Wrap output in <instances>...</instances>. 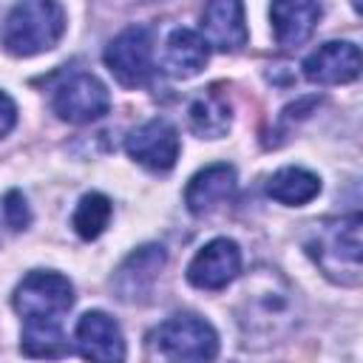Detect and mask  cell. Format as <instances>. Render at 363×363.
Wrapping results in <instances>:
<instances>
[{
  "label": "cell",
  "mask_w": 363,
  "mask_h": 363,
  "mask_svg": "<svg viewBox=\"0 0 363 363\" xmlns=\"http://www.w3.org/2000/svg\"><path fill=\"white\" fill-rule=\"evenodd\" d=\"M238 187L235 179V167L227 162H216L201 167L184 187V204L193 216H207L213 210H218L221 204H227L233 199Z\"/></svg>",
  "instance_id": "obj_13"
},
{
  "label": "cell",
  "mask_w": 363,
  "mask_h": 363,
  "mask_svg": "<svg viewBox=\"0 0 363 363\" xmlns=\"http://www.w3.org/2000/svg\"><path fill=\"white\" fill-rule=\"evenodd\" d=\"M187 119L193 133H199L201 139H221L227 136L230 125H233V111H230V99L218 85L204 88L201 94H196L187 105Z\"/></svg>",
  "instance_id": "obj_17"
},
{
  "label": "cell",
  "mask_w": 363,
  "mask_h": 363,
  "mask_svg": "<svg viewBox=\"0 0 363 363\" xmlns=\"http://www.w3.org/2000/svg\"><path fill=\"white\" fill-rule=\"evenodd\" d=\"M125 150L142 167H147L153 173H167L176 164L179 150H182L179 130L162 116L147 119L125 136Z\"/></svg>",
  "instance_id": "obj_8"
},
{
  "label": "cell",
  "mask_w": 363,
  "mask_h": 363,
  "mask_svg": "<svg viewBox=\"0 0 363 363\" xmlns=\"http://www.w3.org/2000/svg\"><path fill=\"white\" fill-rule=\"evenodd\" d=\"M20 352L43 360H57L68 354V337L62 332V323H23Z\"/></svg>",
  "instance_id": "obj_19"
},
{
  "label": "cell",
  "mask_w": 363,
  "mask_h": 363,
  "mask_svg": "<svg viewBox=\"0 0 363 363\" xmlns=\"http://www.w3.org/2000/svg\"><path fill=\"white\" fill-rule=\"evenodd\" d=\"M318 193H320V179L303 167H281L267 179V196L289 207H301L312 201Z\"/></svg>",
  "instance_id": "obj_18"
},
{
  "label": "cell",
  "mask_w": 363,
  "mask_h": 363,
  "mask_svg": "<svg viewBox=\"0 0 363 363\" xmlns=\"http://www.w3.org/2000/svg\"><path fill=\"white\" fill-rule=\"evenodd\" d=\"M247 23H244V6L233 0H216L207 3L201 11V40L224 54H235L247 45Z\"/></svg>",
  "instance_id": "obj_14"
},
{
  "label": "cell",
  "mask_w": 363,
  "mask_h": 363,
  "mask_svg": "<svg viewBox=\"0 0 363 363\" xmlns=\"http://www.w3.org/2000/svg\"><path fill=\"white\" fill-rule=\"evenodd\" d=\"M3 218L11 230H26L28 221H31V213H28V204H26V196L20 190H9L3 196Z\"/></svg>",
  "instance_id": "obj_21"
},
{
  "label": "cell",
  "mask_w": 363,
  "mask_h": 363,
  "mask_svg": "<svg viewBox=\"0 0 363 363\" xmlns=\"http://www.w3.org/2000/svg\"><path fill=\"white\" fill-rule=\"evenodd\" d=\"M360 74V48L349 40H332L318 45L303 60V77L318 85H343Z\"/></svg>",
  "instance_id": "obj_12"
},
{
  "label": "cell",
  "mask_w": 363,
  "mask_h": 363,
  "mask_svg": "<svg viewBox=\"0 0 363 363\" xmlns=\"http://www.w3.org/2000/svg\"><path fill=\"white\" fill-rule=\"evenodd\" d=\"M320 6L309 3V0H281L269 6V20H272V31H275V43L281 48H298L303 45L318 20H320Z\"/></svg>",
  "instance_id": "obj_15"
},
{
  "label": "cell",
  "mask_w": 363,
  "mask_h": 363,
  "mask_svg": "<svg viewBox=\"0 0 363 363\" xmlns=\"http://www.w3.org/2000/svg\"><path fill=\"white\" fill-rule=\"evenodd\" d=\"M74 346L88 363H125L122 329L108 312L99 309H91L77 320Z\"/></svg>",
  "instance_id": "obj_9"
},
{
  "label": "cell",
  "mask_w": 363,
  "mask_h": 363,
  "mask_svg": "<svg viewBox=\"0 0 363 363\" xmlns=\"http://www.w3.org/2000/svg\"><path fill=\"white\" fill-rule=\"evenodd\" d=\"M298 323V301L289 281L275 269H255L241 292L238 326L247 343H275Z\"/></svg>",
  "instance_id": "obj_1"
},
{
  "label": "cell",
  "mask_w": 363,
  "mask_h": 363,
  "mask_svg": "<svg viewBox=\"0 0 363 363\" xmlns=\"http://www.w3.org/2000/svg\"><path fill=\"white\" fill-rule=\"evenodd\" d=\"M241 272V250L233 238L207 241L187 264V281L199 289H224Z\"/></svg>",
  "instance_id": "obj_10"
},
{
  "label": "cell",
  "mask_w": 363,
  "mask_h": 363,
  "mask_svg": "<svg viewBox=\"0 0 363 363\" xmlns=\"http://www.w3.org/2000/svg\"><path fill=\"white\" fill-rule=\"evenodd\" d=\"M210 60V45L201 40L199 31L190 28H173L170 37L164 40L162 51V71L176 77V79H190L196 77Z\"/></svg>",
  "instance_id": "obj_16"
},
{
  "label": "cell",
  "mask_w": 363,
  "mask_h": 363,
  "mask_svg": "<svg viewBox=\"0 0 363 363\" xmlns=\"http://www.w3.org/2000/svg\"><path fill=\"white\" fill-rule=\"evenodd\" d=\"M74 306V284L51 269L28 272L14 289V309L23 323H62V315Z\"/></svg>",
  "instance_id": "obj_4"
},
{
  "label": "cell",
  "mask_w": 363,
  "mask_h": 363,
  "mask_svg": "<svg viewBox=\"0 0 363 363\" xmlns=\"http://www.w3.org/2000/svg\"><path fill=\"white\" fill-rule=\"evenodd\" d=\"M51 108L60 119L71 125H85L102 119L111 111V94L94 74L77 71L54 88Z\"/></svg>",
  "instance_id": "obj_6"
},
{
  "label": "cell",
  "mask_w": 363,
  "mask_h": 363,
  "mask_svg": "<svg viewBox=\"0 0 363 363\" xmlns=\"http://www.w3.org/2000/svg\"><path fill=\"white\" fill-rule=\"evenodd\" d=\"M65 31V11L51 0L17 3L3 26V45L14 57H34L51 51Z\"/></svg>",
  "instance_id": "obj_3"
},
{
  "label": "cell",
  "mask_w": 363,
  "mask_h": 363,
  "mask_svg": "<svg viewBox=\"0 0 363 363\" xmlns=\"http://www.w3.org/2000/svg\"><path fill=\"white\" fill-rule=\"evenodd\" d=\"M167 255L159 244H145L139 250H133L122 264L119 269L113 272V292L119 301H128V303H136V301H145L147 292L153 289L162 267H164Z\"/></svg>",
  "instance_id": "obj_11"
},
{
  "label": "cell",
  "mask_w": 363,
  "mask_h": 363,
  "mask_svg": "<svg viewBox=\"0 0 363 363\" xmlns=\"http://www.w3.org/2000/svg\"><path fill=\"white\" fill-rule=\"evenodd\" d=\"M360 213L320 218L312 224L303 247L320 272L343 286L360 284Z\"/></svg>",
  "instance_id": "obj_2"
},
{
  "label": "cell",
  "mask_w": 363,
  "mask_h": 363,
  "mask_svg": "<svg viewBox=\"0 0 363 363\" xmlns=\"http://www.w3.org/2000/svg\"><path fill=\"white\" fill-rule=\"evenodd\" d=\"M153 337H156V349L170 363H213L218 354L216 329L210 326V320L193 312L170 315L167 320L159 323Z\"/></svg>",
  "instance_id": "obj_5"
},
{
  "label": "cell",
  "mask_w": 363,
  "mask_h": 363,
  "mask_svg": "<svg viewBox=\"0 0 363 363\" xmlns=\"http://www.w3.org/2000/svg\"><path fill=\"white\" fill-rule=\"evenodd\" d=\"M111 213H113V204H111V199L105 193H85L79 199L77 210H74L71 224H74L79 238L94 241V238H99L105 233V227L111 221Z\"/></svg>",
  "instance_id": "obj_20"
},
{
  "label": "cell",
  "mask_w": 363,
  "mask_h": 363,
  "mask_svg": "<svg viewBox=\"0 0 363 363\" xmlns=\"http://www.w3.org/2000/svg\"><path fill=\"white\" fill-rule=\"evenodd\" d=\"M105 65L125 88H139L153 71V43L145 26H128L105 48Z\"/></svg>",
  "instance_id": "obj_7"
},
{
  "label": "cell",
  "mask_w": 363,
  "mask_h": 363,
  "mask_svg": "<svg viewBox=\"0 0 363 363\" xmlns=\"http://www.w3.org/2000/svg\"><path fill=\"white\" fill-rule=\"evenodd\" d=\"M17 125V105L9 94L0 91V139L11 133V128Z\"/></svg>",
  "instance_id": "obj_22"
}]
</instances>
